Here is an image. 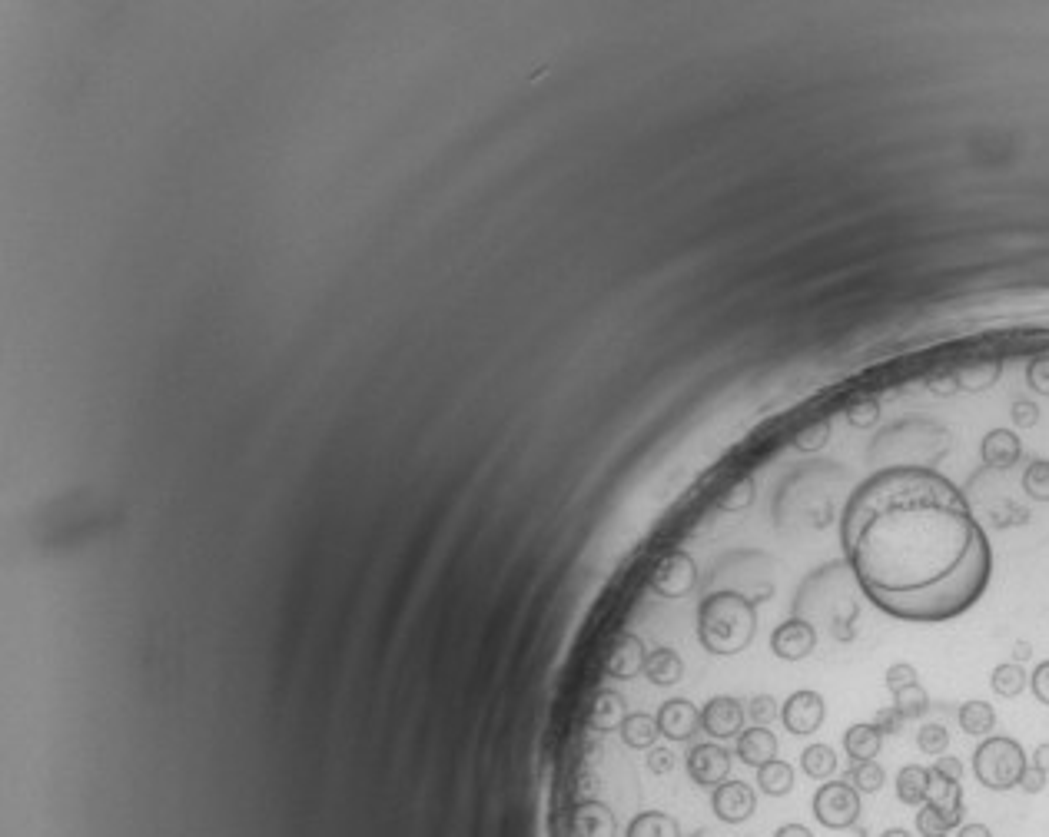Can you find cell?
<instances>
[{"instance_id": "1", "label": "cell", "mask_w": 1049, "mask_h": 837, "mask_svg": "<svg viewBox=\"0 0 1049 837\" xmlns=\"http://www.w3.org/2000/svg\"><path fill=\"white\" fill-rule=\"evenodd\" d=\"M840 545L880 612L940 625L980 602L993 549L957 482L927 465H890L850 492Z\"/></svg>"}, {"instance_id": "2", "label": "cell", "mask_w": 1049, "mask_h": 837, "mask_svg": "<svg viewBox=\"0 0 1049 837\" xmlns=\"http://www.w3.org/2000/svg\"><path fill=\"white\" fill-rule=\"evenodd\" d=\"M757 635V605L737 592H714L698 608V638L711 655H737Z\"/></svg>"}, {"instance_id": "3", "label": "cell", "mask_w": 1049, "mask_h": 837, "mask_svg": "<svg viewBox=\"0 0 1049 837\" xmlns=\"http://www.w3.org/2000/svg\"><path fill=\"white\" fill-rule=\"evenodd\" d=\"M1030 768L1023 744L1006 735H990L976 744L973 751V774L986 791H1013L1020 788L1023 771Z\"/></svg>"}, {"instance_id": "4", "label": "cell", "mask_w": 1049, "mask_h": 837, "mask_svg": "<svg viewBox=\"0 0 1049 837\" xmlns=\"http://www.w3.org/2000/svg\"><path fill=\"white\" fill-rule=\"evenodd\" d=\"M810 808H814V818L824 824L827 831H847L860 821V791L850 788L844 778L827 781L817 788Z\"/></svg>"}, {"instance_id": "5", "label": "cell", "mask_w": 1049, "mask_h": 837, "mask_svg": "<svg viewBox=\"0 0 1049 837\" xmlns=\"http://www.w3.org/2000/svg\"><path fill=\"white\" fill-rule=\"evenodd\" d=\"M824 718H827V701H824L820 691H810V688L794 691V695L787 698L784 708H781L784 728L791 731V735H797V738L814 735V731L824 725Z\"/></svg>"}, {"instance_id": "6", "label": "cell", "mask_w": 1049, "mask_h": 837, "mask_svg": "<svg viewBox=\"0 0 1049 837\" xmlns=\"http://www.w3.org/2000/svg\"><path fill=\"white\" fill-rule=\"evenodd\" d=\"M711 811L724 824H744L757 811V791L747 781L727 778L711 791Z\"/></svg>"}, {"instance_id": "7", "label": "cell", "mask_w": 1049, "mask_h": 837, "mask_svg": "<svg viewBox=\"0 0 1049 837\" xmlns=\"http://www.w3.org/2000/svg\"><path fill=\"white\" fill-rule=\"evenodd\" d=\"M688 774L698 788H718L731 774V751L721 744H694L688 751Z\"/></svg>"}, {"instance_id": "8", "label": "cell", "mask_w": 1049, "mask_h": 837, "mask_svg": "<svg viewBox=\"0 0 1049 837\" xmlns=\"http://www.w3.org/2000/svg\"><path fill=\"white\" fill-rule=\"evenodd\" d=\"M701 728L708 731L711 738H718V741L737 738V735L744 731V708H741V701L731 698V695L711 698L708 705L701 708Z\"/></svg>"}, {"instance_id": "9", "label": "cell", "mask_w": 1049, "mask_h": 837, "mask_svg": "<svg viewBox=\"0 0 1049 837\" xmlns=\"http://www.w3.org/2000/svg\"><path fill=\"white\" fill-rule=\"evenodd\" d=\"M814 648H817V632L804 618H791V622L777 625L771 635V651L781 661H804Z\"/></svg>"}, {"instance_id": "10", "label": "cell", "mask_w": 1049, "mask_h": 837, "mask_svg": "<svg viewBox=\"0 0 1049 837\" xmlns=\"http://www.w3.org/2000/svg\"><path fill=\"white\" fill-rule=\"evenodd\" d=\"M658 731L668 741H691L701 728V711L688 698H671L658 708Z\"/></svg>"}, {"instance_id": "11", "label": "cell", "mask_w": 1049, "mask_h": 837, "mask_svg": "<svg viewBox=\"0 0 1049 837\" xmlns=\"http://www.w3.org/2000/svg\"><path fill=\"white\" fill-rule=\"evenodd\" d=\"M694 562L684 552H671L664 562L658 565V572L651 578V588L664 598H681L694 588Z\"/></svg>"}, {"instance_id": "12", "label": "cell", "mask_w": 1049, "mask_h": 837, "mask_svg": "<svg viewBox=\"0 0 1049 837\" xmlns=\"http://www.w3.org/2000/svg\"><path fill=\"white\" fill-rule=\"evenodd\" d=\"M618 821L601 801H585L571 811L568 837H615Z\"/></svg>"}, {"instance_id": "13", "label": "cell", "mask_w": 1049, "mask_h": 837, "mask_svg": "<svg viewBox=\"0 0 1049 837\" xmlns=\"http://www.w3.org/2000/svg\"><path fill=\"white\" fill-rule=\"evenodd\" d=\"M927 804H933V808L943 814V821L950 824V831L963 828V814L967 811H963V784L960 781H947V778H940V774L930 771Z\"/></svg>"}, {"instance_id": "14", "label": "cell", "mask_w": 1049, "mask_h": 837, "mask_svg": "<svg viewBox=\"0 0 1049 837\" xmlns=\"http://www.w3.org/2000/svg\"><path fill=\"white\" fill-rule=\"evenodd\" d=\"M777 751H781V744H777L774 731H767L761 725L741 731V735H737V748H734V754L747 764V768H764L767 761L777 758Z\"/></svg>"}, {"instance_id": "15", "label": "cell", "mask_w": 1049, "mask_h": 837, "mask_svg": "<svg viewBox=\"0 0 1049 837\" xmlns=\"http://www.w3.org/2000/svg\"><path fill=\"white\" fill-rule=\"evenodd\" d=\"M980 456L990 469H1010L1023 456V442L1013 429H990L980 442Z\"/></svg>"}, {"instance_id": "16", "label": "cell", "mask_w": 1049, "mask_h": 837, "mask_svg": "<svg viewBox=\"0 0 1049 837\" xmlns=\"http://www.w3.org/2000/svg\"><path fill=\"white\" fill-rule=\"evenodd\" d=\"M645 661H648V651H645V645H641V638L621 635L615 651H611V658H608V675L611 678H635L638 671H645Z\"/></svg>"}, {"instance_id": "17", "label": "cell", "mask_w": 1049, "mask_h": 837, "mask_svg": "<svg viewBox=\"0 0 1049 837\" xmlns=\"http://www.w3.org/2000/svg\"><path fill=\"white\" fill-rule=\"evenodd\" d=\"M880 748H884V735L874 721H860L844 731V751L850 761H874Z\"/></svg>"}, {"instance_id": "18", "label": "cell", "mask_w": 1049, "mask_h": 837, "mask_svg": "<svg viewBox=\"0 0 1049 837\" xmlns=\"http://www.w3.org/2000/svg\"><path fill=\"white\" fill-rule=\"evenodd\" d=\"M645 678L658 688H671L684 678V661L674 648H658L651 651L645 661Z\"/></svg>"}, {"instance_id": "19", "label": "cell", "mask_w": 1049, "mask_h": 837, "mask_svg": "<svg viewBox=\"0 0 1049 837\" xmlns=\"http://www.w3.org/2000/svg\"><path fill=\"white\" fill-rule=\"evenodd\" d=\"M927 791H930V768H923V764H907V768H900V774H897L900 804L920 808V804H927Z\"/></svg>"}, {"instance_id": "20", "label": "cell", "mask_w": 1049, "mask_h": 837, "mask_svg": "<svg viewBox=\"0 0 1049 837\" xmlns=\"http://www.w3.org/2000/svg\"><path fill=\"white\" fill-rule=\"evenodd\" d=\"M621 731V741L628 744V748L635 751H651L654 741H658V718L645 715V711H635V715H625V721L618 725Z\"/></svg>"}, {"instance_id": "21", "label": "cell", "mask_w": 1049, "mask_h": 837, "mask_svg": "<svg viewBox=\"0 0 1049 837\" xmlns=\"http://www.w3.org/2000/svg\"><path fill=\"white\" fill-rule=\"evenodd\" d=\"M625 837H681V824L664 811H641L631 818Z\"/></svg>"}, {"instance_id": "22", "label": "cell", "mask_w": 1049, "mask_h": 837, "mask_svg": "<svg viewBox=\"0 0 1049 837\" xmlns=\"http://www.w3.org/2000/svg\"><path fill=\"white\" fill-rule=\"evenodd\" d=\"M757 788H761L767 798H784V794L794 791V768L781 758L767 761L764 768H757Z\"/></svg>"}, {"instance_id": "23", "label": "cell", "mask_w": 1049, "mask_h": 837, "mask_svg": "<svg viewBox=\"0 0 1049 837\" xmlns=\"http://www.w3.org/2000/svg\"><path fill=\"white\" fill-rule=\"evenodd\" d=\"M1000 372H1003L1000 359H976V363H963V366L957 369V382H960V389L980 392V389L996 386Z\"/></svg>"}, {"instance_id": "24", "label": "cell", "mask_w": 1049, "mask_h": 837, "mask_svg": "<svg viewBox=\"0 0 1049 837\" xmlns=\"http://www.w3.org/2000/svg\"><path fill=\"white\" fill-rule=\"evenodd\" d=\"M960 728L967 731V735L973 738H990V731L996 728V711L993 705H986V701H967V705H960Z\"/></svg>"}, {"instance_id": "25", "label": "cell", "mask_w": 1049, "mask_h": 837, "mask_svg": "<svg viewBox=\"0 0 1049 837\" xmlns=\"http://www.w3.org/2000/svg\"><path fill=\"white\" fill-rule=\"evenodd\" d=\"M801 768L807 778L814 781H830L837 774V754L830 744H807L801 754Z\"/></svg>"}, {"instance_id": "26", "label": "cell", "mask_w": 1049, "mask_h": 837, "mask_svg": "<svg viewBox=\"0 0 1049 837\" xmlns=\"http://www.w3.org/2000/svg\"><path fill=\"white\" fill-rule=\"evenodd\" d=\"M1026 685H1030V675H1026L1023 665H1016V661H1003V665H996L993 675H990V688H993L1000 698H1016V695H1023Z\"/></svg>"}, {"instance_id": "27", "label": "cell", "mask_w": 1049, "mask_h": 837, "mask_svg": "<svg viewBox=\"0 0 1049 837\" xmlns=\"http://www.w3.org/2000/svg\"><path fill=\"white\" fill-rule=\"evenodd\" d=\"M844 781L860 794H877L887 784V774L877 761H850Z\"/></svg>"}, {"instance_id": "28", "label": "cell", "mask_w": 1049, "mask_h": 837, "mask_svg": "<svg viewBox=\"0 0 1049 837\" xmlns=\"http://www.w3.org/2000/svg\"><path fill=\"white\" fill-rule=\"evenodd\" d=\"M625 721V701H621L615 691H601L595 701V715H591V725L598 731H608Z\"/></svg>"}, {"instance_id": "29", "label": "cell", "mask_w": 1049, "mask_h": 837, "mask_svg": "<svg viewBox=\"0 0 1049 837\" xmlns=\"http://www.w3.org/2000/svg\"><path fill=\"white\" fill-rule=\"evenodd\" d=\"M830 436H834V422H830V416H820L814 422H807V426L797 432L794 446L801 452H820L830 442Z\"/></svg>"}, {"instance_id": "30", "label": "cell", "mask_w": 1049, "mask_h": 837, "mask_svg": "<svg viewBox=\"0 0 1049 837\" xmlns=\"http://www.w3.org/2000/svg\"><path fill=\"white\" fill-rule=\"evenodd\" d=\"M893 708H897L907 721L910 718H923V715H927V708H930V695L920 688V681H917V685H910V688L893 691Z\"/></svg>"}, {"instance_id": "31", "label": "cell", "mask_w": 1049, "mask_h": 837, "mask_svg": "<svg viewBox=\"0 0 1049 837\" xmlns=\"http://www.w3.org/2000/svg\"><path fill=\"white\" fill-rule=\"evenodd\" d=\"M1023 492L1036 502H1049V462L1033 459L1023 472Z\"/></svg>"}, {"instance_id": "32", "label": "cell", "mask_w": 1049, "mask_h": 837, "mask_svg": "<svg viewBox=\"0 0 1049 837\" xmlns=\"http://www.w3.org/2000/svg\"><path fill=\"white\" fill-rule=\"evenodd\" d=\"M847 422L854 429H874L880 422V402L874 396H860L847 406Z\"/></svg>"}, {"instance_id": "33", "label": "cell", "mask_w": 1049, "mask_h": 837, "mask_svg": "<svg viewBox=\"0 0 1049 837\" xmlns=\"http://www.w3.org/2000/svg\"><path fill=\"white\" fill-rule=\"evenodd\" d=\"M917 748L923 754H933V758H940V754H947L950 748V731L943 725H923L917 731Z\"/></svg>"}, {"instance_id": "34", "label": "cell", "mask_w": 1049, "mask_h": 837, "mask_svg": "<svg viewBox=\"0 0 1049 837\" xmlns=\"http://www.w3.org/2000/svg\"><path fill=\"white\" fill-rule=\"evenodd\" d=\"M917 831L920 837H947L950 834V824L943 821V814L933 808V804H920L917 811Z\"/></svg>"}, {"instance_id": "35", "label": "cell", "mask_w": 1049, "mask_h": 837, "mask_svg": "<svg viewBox=\"0 0 1049 837\" xmlns=\"http://www.w3.org/2000/svg\"><path fill=\"white\" fill-rule=\"evenodd\" d=\"M751 502H754V479H751V475H744V479L734 482L731 492H727L724 499H721V509H724V512H741V509H747Z\"/></svg>"}, {"instance_id": "36", "label": "cell", "mask_w": 1049, "mask_h": 837, "mask_svg": "<svg viewBox=\"0 0 1049 837\" xmlns=\"http://www.w3.org/2000/svg\"><path fill=\"white\" fill-rule=\"evenodd\" d=\"M747 715L754 718V725H767V721L781 718V708H777L774 695H754L751 701H747Z\"/></svg>"}, {"instance_id": "37", "label": "cell", "mask_w": 1049, "mask_h": 837, "mask_svg": "<svg viewBox=\"0 0 1049 837\" xmlns=\"http://www.w3.org/2000/svg\"><path fill=\"white\" fill-rule=\"evenodd\" d=\"M884 681H887V688H890V695H893V691H900V688L917 685V668H913L910 661H897V665L887 668Z\"/></svg>"}, {"instance_id": "38", "label": "cell", "mask_w": 1049, "mask_h": 837, "mask_svg": "<svg viewBox=\"0 0 1049 837\" xmlns=\"http://www.w3.org/2000/svg\"><path fill=\"white\" fill-rule=\"evenodd\" d=\"M1026 382H1030L1033 392H1040V396H1049V356L1033 359L1030 369H1026Z\"/></svg>"}, {"instance_id": "39", "label": "cell", "mask_w": 1049, "mask_h": 837, "mask_svg": "<svg viewBox=\"0 0 1049 837\" xmlns=\"http://www.w3.org/2000/svg\"><path fill=\"white\" fill-rule=\"evenodd\" d=\"M903 721H907V718H903L893 705H890V708H880L877 715H874V725L880 728V735H900Z\"/></svg>"}, {"instance_id": "40", "label": "cell", "mask_w": 1049, "mask_h": 837, "mask_svg": "<svg viewBox=\"0 0 1049 837\" xmlns=\"http://www.w3.org/2000/svg\"><path fill=\"white\" fill-rule=\"evenodd\" d=\"M957 389H960L957 369H943V372H933L930 376V392H937V396H953Z\"/></svg>"}, {"instance_id": "41", "label": "cell", "mask_w": 1049, "mask_h": 837, "mask_svg": "<svg viewBox=\"0 0 1049 837\" xmlns=\"http://www.w3.org/2000/svg\"><path fill=\"white\" fill-rule=\"evenodd\" d=\"M1030 688H1033V695L1040 705H1049V661H1040V665H1036V671L1030 675Z\"/></svg>"}, {"instance_id": "42", "label": "cell", "mask_w": 1049, "mask_h": 837, "mask_svg": "<svg viewBox=\"0 0 1049 837\" xmlns=\"http://www.w3.org/2000/svg\"><path fill=\"white\" fill-rule=\"evenodd\" d=\"M1013 422L1020 429H1033L1036 422H1040V409H1036L1033 402H1026V399H1016L1013 402Z\"/></svg>"}, {"instance_id": "43", "label": "cell", "mask_w": 1049, "mask_h": 837, "mask_svg": "<svg viewBox=\"0 0 1049 837\" xmlns=\"http://www.w3.org/2000/svg\"><path fill=\"white\" fill-rule=\"evenodd\" d=\"M930 771L940 774V778H947V781H963V761L953 758V754H940Z\"/></svg>"}, {"instance_id": "44", "label": "cell", "mask_w": 1049, "mask_h": 837, "mask_svg": "<svg viewBox=\"0 0 1049 837\" xmlns=\"http://www.w3.org/2000/svg\"><path fill=\"white\" fill-rule=\"evenodd\" d=\"M674 768V751L671 748H651L648 751V771L651 774H668Z\"/></svg>"}, {"instance_id": "45", "label": "cell", "mask_w": 1049, "mask_h": 837, "mask_svg": "<svg viewBox=\"0 0 1049 837\" xmlns=\"http://www.w3.org/2000/svg\"><path fill=\"white\" fill-rule=\"evenodd\" d=\"M1046 778H1049V774H1043L1040 768H1033V764H1030V768L1023 771V778H1020V788L1026 794H1043L1046 791Z\"/></svg>"}, {"instance_id": "46", "label": "cell", "mask_w": 1049, "mask_h": 837, "mask_svg": "<svg viewBox=\"0 0 1049 837\" xmlns=\"http://www.w3.org/2000/svg\"><path fill=\"white\" fill-rule=\"evenodd\" d=\"M1033 768H1040L1043 774H1049V741H1043V744H1036V751H1033Z\"/></svg>"}, {"instance_id": "47", "label": "cell", "mask_w": 1049, "mask_h": 837, "mask_svg": "<svg viewBox=\"0 0 1049 837\" xmlns=\"http://www.w3.org/2000/svg\"><path fill=\"white\" fill-rule=\"evenodd\" d=\"M774 837H814V831L804 828V824H781V828L774 831Z\"/></svg>"}, {"instance_id": "48", "label": "cell", "mask_w": 1049, "mask_h": 837, "mask_svg": "<svg viewBox=\"0 0 1049 837\" xmlns=\"http://www.w3.org/2000/svg\"><path fill=\"white\" fill-rule=\"evenodd\" d=\"M957 837H993V831L986 824H963Z\"/></svg>"}, {"instance_id": "49", "label": "cell", "mask_w": 1049, "mask_h": 837, "mask_svg": "<svg viewBox=\"0 0 1049 837\" xmlns=\"http://www.w3.org/2000/svg\"><path fill=\"white\" fill-rule=\"evenodd\" d=\"M1033 655V648L1030 645H1026V642H1016V648H1013V658H1016V665H1020V661H1026V658H1030Z\"/></svg>"}, {"instance_id": "50", "label": "cell", "mask_w": 1049, "mask_h": 837, "mask_svg": "<svg viewBox=\"0 0 1049 837\" xmlns=\"http://www.w3.org/2000/svg\"><path fill=\"white\" fill-rule=\"evenodd\" d=\"M880 837H913V834H910L907 828H887Z\"/></svg>"}]
</instances>
